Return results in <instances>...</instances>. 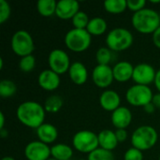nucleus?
<instances>
[{
	"mask_svg": "<svg viewBox=\"0 0 160 160\" xmlns=\"http://www.w3.org/2000/svg\"><path fill=\"white\" fill-rule=\"evenodd\" d=\"M16 116L19 122L23 126L37 129L45 123L46 111L40 103L29 100L24 101L18 106Z\"/></svg>",
	"mask_w": 160,
	"mask_h": 160,
	"instance_id": "f257e3e1",
	"label": "nucleus"
},
{
	"mask_svg": "<svg viewBox=\"0 0 160 160\" xmlns=\"http://www.w3.org/2000/svg\"><path fill=\"white\" fill-rule=\"evenodd\" d=\"M131 23L137 32L144 35H153L160 26L159 12L153 8H145L132 15Z\"/></svg>",
	"mask_w": 160,
	"mask_h": 160,
	"instance_id": "f03ea898",
	"label": "nucleus"
},
{
	"mask_svg": "<svg viewBox=\"0 0 160 160\" xmlns=\"http://www.w3.org/2000/svg\"><path fill=\"white\" fill-rule=\"evenodd\" d=\"M158 141V133L157 129L151 126L144 125L138 127L132 133L130 142L132 147L142 152L153 148Z\"/></svg>",
	"mask_w": 160,
	"mask_h": 160,
	"instance_id": "7ed1b4c3",
	"label": "nucleus"
},
{
	"mask_svg": "<svg viewBox=\"0 0 160 160\" xmlns=\"http://www.w3.org/2000/svg\"><path fill=\"white\" fill-rule=\"evenodd\" d=\"M107 47L114 52H123L131 47L134 41L132 33L124 27L112 29L106 36Z\"/></svg>",
	"mask_w": 160,
	"mask_h": 160,
	"instance_id": "20e7f679",
	"label": "nucleus"
},
{
	"mask_svg": "<svg viewBox=\"0 0 160 160\" xmlns=\"http://www.w3.org/2000/svg\"><path fill=\"white\" fill-rule=\"evenodd\" d=\"M64 42L66 47L71 52H82L90 47L92 36L86 29L72 28L65 35Z\"/></svg>",
	"mask_w": 160,
	"mask_h": 160,
	"instance_id": "39448f33",
	"label": "nucleus"
},
{
	"mask_svg": "<svg viewBox=\"0 0 160 160\" xmlns=\"http://www.w3.org/2000/svg\"><path fill=\"white\" fill-rule=\"evenodd\" d=\"M10 47L12 52L21 58L32 54L35 50V44L31 34L22 29L16 31L12 35L10 39Z\"/></svg>",
	"mask_w": 160,
	"mask_h": 160,
	"instance_id": "423d86ee",
	"label": "nucleus"
},
{
	"mask_svg": "<svg viewBox=\"0 0 160 160\" xmlns=\"http://www.w3.org/2000/svg\"><path fill=\"white\" fill-rule=\"evenodd\" d=\"M73 148L82 154H90L99 147L98 134L91 130H80L72 138Z\"/></svg>",
	"mask_w": 160,
	"mask_h": 160,
	"instance_id": "0eeeda50",
	"label": "nucleus"
},
{
	"mask_svg": "<svg viewBox=\"0 0 160 160\" xmlns=\"http://www.w3.org/2000/svg\"><path fill=\"white\" fill-rule=\"evenodd\" d=\"M154 94L149 86L134 84L130 86L126 93L127 101L134 107H145L151 103Z\"/></svg>",
	"mask_w": 160,
	"mask_h": 160,
	"instance_id": "6e6552de",
	"label": "nucleus"
},
{
	"mask_svg": "<svg viewBox=\"0 0 160 160\" xmlns=\"http://www.w3.org/2000/svg\"><path fill=\"white\" fill-rule=\"evenodd\" d=\"M49 68L58 75L68 72L71 66L68 52L61 49H54L50 52L48 56Z\"/></svg>",
	"mask_w": 160,
	"mask_h": 160,
	"instance_id": "1a4fd4ad",
	"label": "nucleus"
},
{
	"mask_svg": "<svg viewBox=\"0 0 160 160\" xmlns=\"http://www.w3.org/2000/svg\"><path fill=\"white\" fill-rule=\"evenodd\" d=\"M24 157L27 160H47L51 156V147L40 142H30L24 148Z\"/></svg>",
	"mask_w": 160,
	"mask_h": 160,
	"instance_id": "9d476101",
	"label": "nucleus"
},
{
	"mask_svg": "<svg viewBox=\"0 0 160 160\" xmlns=\"http://www.w3.org/2000/svg\"><path fill=\"white\" fill-rule=\"evenodd\" d=\"M156 74L157 71L153 66L147 63H141L135 66L132 80L135 82V84L149 86L151 83H154Z\"/></svg>",
	"mask_w": 160,
	"mask_h": 160,
	"instance_id": "9b49d317",
	"label": "nucleus"
},
{
	"mask_svg": "<svg viewBox=\"0 0 160 160\" xmlns=\"http://www.w3.org/2000/svg\"><path fill=\"white\" fill-rule=\"evenodd\" d=\"M92 80L96 86L108 88L114 81L112 68L108 65H97L92 71Z\"/></svg>",
	"mask_w": 160,
	"mask_h": 160,
	"instance_id": "f8f14e48",
	"label": "nucleus"
},
{
	"mask_svg": "<svg viewBox=\"0 0 160 160\" xmlns=\"http://www.w3.org/2000/svg\"><path fill=\"white\" fill-rule=\"evenodd\" d=\"M38 82L40 88H42L45 91L52 92L56 90L61 83L60 75L53 72L52 70L44 69L42 70L38 77Z\"/></svg>",
	"mask_w": 160,
	"mask_h": 160,
	"instance_id": "ddd939ff",
	"label": "nucleus"
},
{
	"mask_svg": "<svg viewBox=\"0 0 160 160\" xmlns=\"http://www.w3.org/2000/svg\"><path fill=\"white\" fill-rule=\"evenodd\" d=\"M80 11V3L76 0H60L56 5L55 15L62 20H71Z\"/></svg>",
	"mask_w": 160,
	"mask_h": 160,
	"instance_id": "4468645a",
	"label": "nucleus"
},
{
	"mask_svg": "<svg viewBox=\"0 0 160 160\" xmlns=\"http://www.w3.org/2000/svg\"><path fill=\"white\" fill-rule=\"evenodd\" d=\"M112 124L116 129H127L132 121V113L130 110L125 106H120L114 112H112L111 116Z\"/></svg>",
	"mask_w": 160,
	"mask_h": 160,
	"instance_id": "2eb2a0df",
	"label": "nucleus"
},
{
	"mask_svg": "<svg viewBox=\"0 0 160 160\" xmlns=\"http://www.w3.org/2000/svg\"><path fill=\"white\" fill-rule=\"evenodd\" d=\"M101 108L107 112H114L121 106V98L114 90H105L99 97Z\"/></svg>",
	"mask_w": 160,
	"mask_h": 160,
	"instance_id": "dca6fc26",
	"label": "nucleus"
},
{
	"mask_svg": "<svg viewBox=\"0 0 160 160\" xmlns=\"http://www.w3.org/2000/svg\"><path fill=\"white\" fill-rule=\"evenodd\" d=\"M134 66L128 61H120L112 67L114 81L119 82H126L132 79L134 72Z\"/></svg>",
	"mask_w": 160,
	"mask_h": 160,
	"instance_id": "f3484780",
	"label": "nucleus"
},
{
	"mask_svg": "<svg viewBox=\"0 0 160 160\" xmlns=\"http://www.w3.org/2000/svg\"><path fill=\"white\" fill-rule=\"evenodd\" d=\"M68 73L71 82L76 85H82L88 80V70L82 62L72 63Z\"/></svg>",
	"mask_w": 160,
	"mask_h": 160,
	"instance_id": "a211bd4d",
	"label": "nucleus"
},
{
	"mask_svg": "<svg viewBox=\"0 0 160 160\" xmlns=\"http://www.w3.org/2000/svg\"><path fill=\"white\" fill-rule=\"evenodd\" d=\"M37 136L38 141L46 143L51 144L54 142L58 138V130L52 124L44 123L37 129Z\"/></svg>",
	"mask_w": 160,
	"mask_h": 160,
	"instance_id": "6ab92c4d",
	"label": "nucleus"
},
{
	"mask_svg": "<svg viewBox=\"0 0 160 160\" xmlns=\"http://www.w3.org/2000/svg\"><path fill=\"white\" fill-rule=\"evenodd\" d=\"M98 143L99 147L108 151L114 150L118 145V140L115 135V131H112L111 129H104L101 130L98 134Z\"/></svg>",
	"mask_w": 160,
	"mask_h": 160,
	"instance_id": "aec40b11",
	"label": "nucleus"
},
{
	"mask_svg": "<svg viewBox=\"0 0 160 160\" xmlns=\"http://www.w3.org/2000/svg\"><path fill=\"white\" fill-rule=\"evenodd\" d=\"M51 156L56 160H70L73 149L66 143H56L51 147Z\"/></svg>",
	"mask_w": 160,
	"mask_h": 160,
	"instance_id": "412c9836",
	"label": "nucleus"
},
{
	"mask_svg": "<svg viewBox=\"0 0 160 160\" xmlns=\"http://www.w3.org/2000/svg\"><path fill=\"white\" fill-rule=\"evenodd\" d=\"M108 28V24L105 19L101 17H94L90 19L86 30L91 36H101Z\"/></svg>",
	"mask_w": 160,
	"mask_h": 160,
	"instance_id": "4be33fe9",
	"label": "nucleus"
},
{
	"mask_svg": "<svg viewBox=\"0 0 160 160\" xmlns=\"http://www.w3.org/2000/svg\"><path fill=\"white\" fill-rule=\"evenodd\" d=\"M57 2L54 0H39L37 3L38 12L43 17H51L55 14Z\"/></svg>",
	"mask_w": 160,
	"mask_h": 160,
	"instance_id": "5701e85b",
	"label": "nucleus"
},
{
	"mask_svg": "<svg viewBox=\"0 0 160 160\" xmlns=\"http://www.w3.org/2000/svg\"><path fill=\"white\" fill-rule=\"evenodd\" d=\"M103 7L111 14H120L128 8V0H107L103 3Z\"/></svg>",
	"mask_w": 160,
	"mask_h": 160,
	"instance_id": "b1692460",
	"label": "nucleus"
},
{
	"mask_svg": "<svg viewBox=\"0 0 160 160\" xmlns=\"http://www.w3.org/2000/svg\"><path fill=\"white\" fill-rule=\"evenodd\" d=\"M63 104H64V102H63V99L60 96L52 95L46 98V100L44 101L43 107H44L46 112L56 113L62 109Z\"/></svg>",
	"mask_w": 160,
	"mask_h": 160,
	"instance_id": "393cba45",
	"label": "nucleus"
},
{
	"mask_svg": "<svg viewBox=\"0 0 160 160\" xmlns=\"http://www.w3.org/2000/svg\"><path fill=\"white\" fill-rule=\"evenodd\" d=\"M17 92L15 82L8 79H4L0 82V97L2 98H9Z\"/></svg>",
	"mask_w": 160,
	"mask_h": 160,
	"instance_id": "a878e982",
	"label": "nucleus"
},
{
	"mask_svg": "<svg viewBox=\"0 0 160 160\" xmlns=\"http://www.w3.org/2000/svg\"><path fill=\"white\" fill-rule=\"evenodd\" d=\"M112 53L113 52L108 47H100L96 52V60L98 62V65L110 66V63L112 59Z\"/></svg>",
	"mask_w": 160,
	"mask_h": 160,
	"instance_id": "bb28decb",
	"label": "nucleus"
},
{
	"mask_svg": "<svg viewBox=\"0 0 160 160\" xmlns=\"http://www.w3.org/2000/svg\"><path fill=\"white\" fill-rule=\"evenodd\" d=\"M89 21L90 19L87 13L84 11H81V10L71 19L73 28H76V29H86Z\"/></svg>",
	"mask_w": 160,
	"mask_h": 160,
	"instance_id": "cd10ccee",
	"label": "nucleus"
},
{
	"mask_svg": "<svg viewBox=\"0 0 160 160\" xmlns=\"http://www.w3.org/2000/svg\"><path fill=\"white\" fill-rule=\"evenodd\" d=\"M87 160H114V155L112 151L98 147L88 155Z\"/></svg>",
	"mask_w": 160,
	"mask_h": 160,
	"instance_id": "c85d7f7f",
	"label": "nucleus"
},
{
	"mask_svg": "<svg viewBox=\"0 0 160 160\" xmlns=\"http://www.w3.org/2000/svg\"><path fill=\"white\" fill-rule=\"evenodd\" d=\"M36 58L33 54L23 56L19 62V68L22 72H31L36 67Z\"/></svg>",
	"mask_w": 160,
	"mask_h": 160,
	"instance_id": "c756f323",
	"label": "nucleus"
},
{
	"mask_svg": "<svg viewBox=\"0 0 160 160\" xmlns=\"http://www.w3.org/2000/svg\"><path fill=\"white\" fill-rule=\"evenodd\" d=\"M11 8L6 0H0V23H5L10 17Z\"/></svg>",
	"mask_w": 160,
	"mask_h": 160,
	"instance_id": "7c9ffc66",
	"label": "nucleus"
},
{
	"mask_svg": "<svg viewBox=\"0 0 160 160\" xmlns=\"http://www.w3.org/2000/svg\"><path fill=\"white\" fill-rule=\"evenodd\" d=\"M124 160H143V153L137 148L131 147L126 151Z\"/></svg>",
	"mask_w": 160,
	"mask_h": 160,
	"instance_id": "2f4dec72",
	"label": "nucleus"
},
{
	"mask_svg": "<svg viewBox=\"0 0 160 160\" xmlns=\"http://www.w3.org/2000/svg\"><path fill=\"white\" fill-rule=\"evenodd\" d=\"M146 1L145 0H128V8L134 13L141 11L145 8Z\"/></svg>",
	"mask_w": 160,
	"mask_h": 160,
	"instance_id": "473e14b6",
	"label": "nucleus"
},
{
	"mask_svg": "<svg viewBox=\"0 0 160 160\" xmlns=\"http://www.w3.org/2000/svg\"><path fill=\"white\" fill-rule=\"evenodd\" d=\"M115 135H116V138L118 140V142L122 143V142H125L127 141L128 134L127 129H116Z\"/></svg>",
	"mask_w": 160,
	"mask_h": 160,
	"instance_id": "72a5a7b5",
	"label": "nucleus"
},
{
	"mask_svg": "<svg viewBox=\"0 0 160 160\" xmlns=\"http://www.w3.org/2000/svg\"><path fill=\"white\" fill-rule=\"evenodd\" d=\"M152 38H153V43H154V45L157 47V48H158L160 49V26L153 33V35H152Z\"/></svg>",
	"mask_w": 160,
	"mask_h": 160,
	"instance_id": "f704fd0d",
	"label": "nucleus"
},
{
	"mask_svg": "<svg viewBox=\"0 0 160 160\" xmlns=\"http://www.w3.org/2000/svg\"><path fill=\"white\" fill-rule=\"evenodd\" d=\"M143 109H144L145 112H147V113H154L157 108H156V106L151 102V103L147 104L145 107H143Z\"/></svg>",
	"mask_w": 160,
	"mask_h": 160,
	"instance_id": "c9c22d12",
	"label": "nucleus"
},
{
	"mask_svg": "<svg viewBox=\"0 0 160 160\" xmlns=\"http://www.w3.org/2000/svg\"><path fill=\"white\" fill-rule=\"evenodd\" d=\"M154 84H155L156 88L158 89V93H160V69L157 71V74H156V78H155Z\"/></svg>",
	"mask_w": 160,
	"mask_h": 160,
	"instance_id": "e433bc0d",
	"label": "nucleus"
},
{
	"mask_svg": "<svg viewBox=\"0 0 160 160\" xmlns=\"http://www.w3.org/2000/svg\"><path fill=\"white\" fill-rule=\"evenodd\" d=\"M152 103L156 106V108L160 109V93H158V94L154 95Z\"/></svg>",
	"mask_w": 160,
	"mask_h": 160,
	"instance_id": "4c0bfd02",
	"label": "nucleus"
},
{
	"mask_svg": "<svg viewBox=\"0 0 160 160\" xmlns=\"http://www.w3.org/2000/svg\"><path fill=\"white\" fill-rule=\"evenodd\" d=\"M5 115H4V112H0V130L1 129H4L5 128Z\"/></svg>",
	"mask_w": 160,
	"mask_h": 160,
	"instance_id": "58836bf2",
	"label": "nucleus"
},
{
	"mask_svg": "<svg viewBox=\"0 0 160 160\" xmlns=\"http://www.w3.org/2000/svg\"><path fill=\"white\" fill-rule=\"evenodd\" d=\"M8 131L4 128V129H1L0 130V136L2 137V138H6V137H8Z\"/></svg>",
	"mask_w": 160,
	"mask_h": 160,
	"instance_id": "ea45409f",
	"label": "nucleus"
},
{
	"mask_svg": "<svg viewBox=\"0 0 160 160\" xmlns=\"http://www.w3.org/2000/svg\"><path fill=\"white\" fill-rule=\"evenodd\" d=\"M1 160H15V158H13L12 157H4Z\"/></svg>",
	"mask_w": 160,
	"mask_h": 160,
	"instance_id": "a19ab883",
	"label": "nucleus"
},
{
	"mask_svg": "<svg viewBox=\"0 0 160 160\" xmlns=\"http://www.w3.org/2000/svg\"><path fill=\"white\" fill-rule=\"evenodd\" d=\"M3 68V58H0V69Z\"/></svg>",
	"mask_w": 160,
	"mask_h": 160,
	"instance_id": "79ce46f5",
	"label": "nucleus"
},
{
	"mask_svg": "<svg viewBox=\"0 0 160 160\" xmlns=\"http://www.w3.org/2000/svg\"><path fill=\"white\" fill-rule=\"evenodd\" d=\"M151 3H154V4H158L160 3V0H158V1H150Z\"/></svg>",
	"mask_w": 160,
	"mask_h": 160,
	"instance_id": "37998d69",
	"label": "nucleus"
},
{
	"mask_svg": "<svg viewBox=\"0 0 160 160\" xmlns=\"http://www.w3.org/2000/svg\"><path fill=\"white\" fill-rule=\"evenodd\" d=\"M47 160H56V159H55V158H52V157H51V158H49V159H47Z\"/></svg>",
	"mask_w": 160,
	"mask_h": 160,
	"instance_id": "c03bdc74",
	"label": "nucleus"
},
{
	"mask_svg": "<svg viewBox=\"0 0 160 160\" xmlns=\"http://www.w3.org/2000/svg\"><path fill=\"white\" fill-rule=\"evenodd\" d=\"M79 160H87V159H79Z\"/></svg>",
	"mask_w": 160,
	"mask_h": 160,
	"instance_id": "a18cd8bd",
	"label": "nucleus"
},
{
	"mask_svg": "<svg viewBox=\"0 0 160 160\" xmlns=\"http://www.w3.org/2000/svg\"><path fill=\"white\" fill-rule=\"evenodd\" d=\"M158 160H160V156H159V158H158Z\"/></svg>",
	"mask_w": 160,
	"mask_h": 160,
	"instance_id": "49530a36",
	"label": "nucleus"
},
{
	"mask_svg": "<svg viewBox=\"0 0 160 160\" xmlns=\"http://www.w3.org/2000/svg\"><path fill=\"white\" fill-rule=\"evenodd\" d=\"M159 19H160V12H159Z\"/></svg>",
	"mask_w": 160,
	"mask_h": 160,
	"instance_id": "de8ad7c7",
	"label": "nucleus"
},
{
	"mask_svg": "<svg viewBox=\"0 0 160 160\" xmlns=\"http://www.w3.org/2000/svg\"><path fill=\"white\" fill-rule=\"evenodd\" d=\"M70 160H71V159H70Z\"/></svg>",
	"mask_w": 160,
	"mask_h": 160,
	"instance_id": "09e8293b",
	"label": "nucleus"
}]
</instances>
